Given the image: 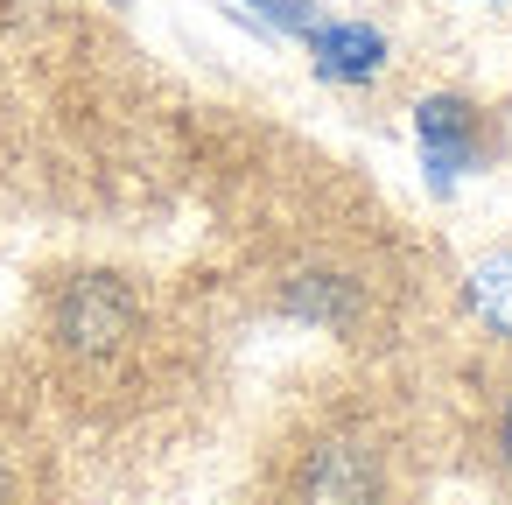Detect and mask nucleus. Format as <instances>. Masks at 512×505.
Segmentation results:
<instances>
[{"label": "nucleus", "instance_id": "f257e3e1", "mask_svg": "<svg viewBox=\"0 0 512 505\" xmlns=\"http://www.w3.org/2000/svg\"><path fill=\"white\" fill-rule=\"evenodd\" d=\"M295 498L302 505H379L386 498V463L365 435H330L302 456Z\"/></svg>", "mask_w": 512, "mask_h": 505}, {"label": "nucleus", "instance_id": "f03ea898", "mask_svg": "<svg viewBox=\"0 0 512 505\" xmlns=\"http://www.w3.org/2000/svg\"><path fill=\"white\" fill-rule=\"evenodd\" d=\"M414 141H421V162H428L435 190H449V183L477 162V106H463V99H449V92L421 99V106H414Z\"/></svg>", "mask_w": 512, "mask_h": 505}, {"label": "nucleus", "instance_id": "7ed1b4c3", "mask_svg": "<svg viewBox=\"0 0 512 505\" xmlns=\"http://www.w3.org/2000/svg\"><path fill=\"white\" fill-rule=\"evenodd\" d=\"M463 302L477 309V323H484L491 337H505V344H512V253L477 260V267H470V281H463Z\"/></svg>", "mask_w": 512, "mask_h": 505}, {"label": "nucleus", "instance_id": "20e7f679", "mask_svg": "<svg viewBox=\"0 0 512 505\" xmlns=\"http://www.w3.org/2000/svg\"><path fill=\"white\" fill-rule=\"evenodd\" d=\"M379 57H386V43H379L372 29H330V36H323V71H330V78H372Z\"/></svg>", "mask_w": 512, "mask_h": 505}, {"label": "nucleus", "instance_id": "39448f33", "mask_svg": "<svg viewBox=\"0 0 512 505\" xmlns=\"http://www.w3.org/2000/svg\"><path fill=\"white\" fill-rule=\"evenodd\" d=\"M498 456H505V470H512V400H505V414H498Z\"/></svg>", "mask_w": 512, "mask_h": 505}, {"label": "nucleus", "instance_id": "423d86ee", "mask_svg": "<svg viewBox=\"0 0 512 505\" xmlns=\"http://www.w3.org/2000/svg\"><path fill=\"white\" fill-rule=\"evenodd\" d=\"M0 505H15V463H8V449H0Z\"/></svg>", "mask_w": 512, "mask_h": 505}]
</instances>
